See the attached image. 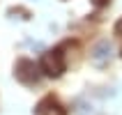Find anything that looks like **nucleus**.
Returning <instances> with one entry per match:
<instances>
[{"label": "nucleus", "instance_id": "1", "mask_svg": "<svg viewBox=\"0 0 122 115\" xmlns=\"http://www.w3.org/2000/svg\"><path fill=\"white\" fill-rule=\"evenodd\" d=\"M41 69H44L46 76H60L65 71V55H62L60 48L46 51L41 55Z\"/></svg>", "mask_w": 122, "mask_h": 115}, {"label": "nucleus", "instance_id": "2", "mask_svg": "<svg viewBox=\"0 0 122 115\" xmlns=\"http://www.w3.org/2000/svg\"><path fill=\"white\" fill-rule=\"evenodd\" d=\"M14 76H16L21 83H25V85H32V83H37V78H39L35 62H30V60H19V62H16V71H14Z\"/></svg>", "mask_w": 122, "mask_h": 115}, {"label": "nucleus", "instance_id": "3", "mask_svg": "<svg viewBox=\"0 0 122 115\" xmlns=\"http://www.w3.org/2000/svg\"><path fill=\"white\" fill-rule=\"evenodd\" d=\"M90 2H92V5H95V7H104V5H106V2H108V0H90Z\"/></svg>", "mask_w": 122, "mask_h": 115}]
</instances>
